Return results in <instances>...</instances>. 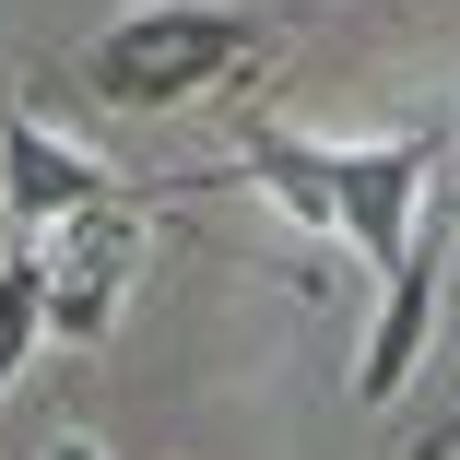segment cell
Returning a JSON list of instances; mask_svg holds the SVG:
<instances>
[{
    "label": "cell",
    "mask_w": 460,
    "mask_h": 460,
    "mask_svg": "<svg viewBox=\"0 0 460 460\" xmlns=\"http://www.w3.org/2000/svg\"><path fill=\"white\" fill-rule=\"evenodd\" d=\"M260 59H271L260 13H236V0H154V13H119L83 48V95L119 107V119H165V107H201L225 83H248Z\"/></svg>",
    "instance_id": "1"
},
{
    "label": "cell",
    "mask_w": 460,
    "mask_h": 460,
    "mask_svg": "<svg viewBox=\"0 0 460 460\" xmlns=\"http://www.w3.org/2000/svg\"><path fill=\"white\" fill-rule=\"evenodd\" d=\"M319 154H331V201H342L354 260L390 271V260L413 248V213H425L437 154H460V119H425V130H402V142H319Z\"/></svg>",
    "instance_id": "2"
},
{
    "label": "cell",
    "mask_w": 460,
    "mask_h": 460,
    "mask_svg": "<svg viewBox=\"0 0 460 460\" xmlns=\"http://www.w3.org/2000/svg\"><path fill=\"white\" fill-rule=\"evenodd\" d=\"M154 201V190H142ZM142 201H95V213H71L48 236V342H107L130 284H142Z\"/></svg>",
    "instance_id": "3"
},
{
    "label": "cell",
    "mask_w": 460,
    "mask_h": 460,
    "mask_svg": "<svg viewBox=\"0 0 460 460\" xmlns=\"http://www.w3.org/2000/svg\"><path fill=\"white\" fill-rule=\"evenodd\" d=\"M95 201H119V177L83 142H59L36 107L0 95V225H13V236H59L71 213H95Z\"/></svg>",
    "instance_id": "4"
},
{
    "label": "cell",
    "mask_w": 460,
    "mask_h": 460,
    "mask_svg": "<svg viewBox=\"0 0 460 460\" xmlns=\"http://www.w3.org/2000/svg\"><path fill=\"white\" fill-rule=\"evenodd\" d=\"M460 236V225H448ZM448 236H413L390 271H378V331H366V366H354V402L378 413V402H402V378L425 366V331H437V248Z\"/></svg>",
    "instance_id": "5"
},
{
    "label": "cell",
    "mask_w": 460,
    "mask_h": 460,
    "mask_svg": "<svg viewBox=\"0 0 460 460\" xmlns=\"http://www.w3.org/2000/svg\"><path fill=\"white\" fill-rule=\"evenodd\" d=\"M36 342H48V236H13L0 248V390L36 366Z\"/></svg>",
    "instance_id": "6"
},
{
    "label": "cell",
    "mask_w": 460,
    "mask_h": 460,
    "mask_svg": "<svg viewBox=\"0 0 460 460\" xmlns=\"http://www.w3.org/2000/svg\"><path fill=\"white\" fill-rule=\"evenodd\" d=\"M48 460H107V448L83 437V425H59V437H48Z\"/></svg>",
    "instance_id": "7"
}]
</instances>
